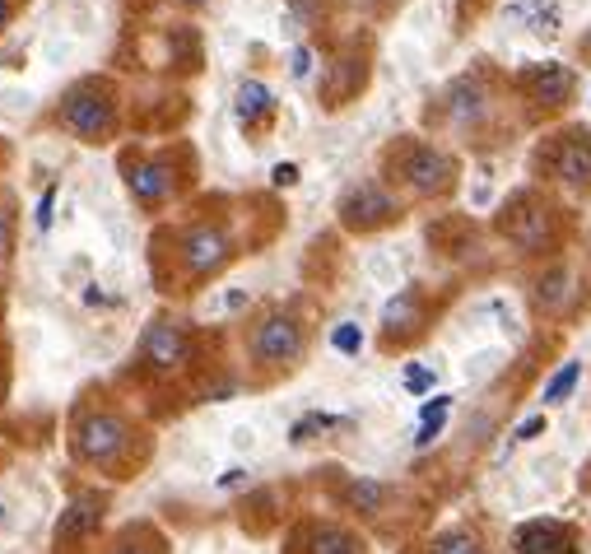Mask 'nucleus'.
I'll return each instance as SVG.
<instances>
[{
	"instance_id": "nucleus-1",
	"label": "nucleus",
	"mask_w": 591,
	"mask_h": 554,
	"mask_svg": "<svg viewBox=\"0 0 591 554\" xmlns=\"http://www.w3.org/2000/svg\"><path fill=\"white\" fill-rule=\"evenodd\" d=\"M503 233H508L517 247H531V252H540V247L554 243V210L545 201H536V196H517V201L503 210Z\"/></svg>"
},
{
	"instance_id": "nucleus-2",
	"label": "nucleus",
	"mask_w": 591,
	"mask_h": 554,
	"mask_svg": "<svg viewBox=\"0 0 591 554\" xmlns=\"http://www.w3.org/2000/svg\"><path fill=\"white\" fill-rule=\"evenodd\" d=\"M545 168L573 191L591 187V131H568V136L545 145Z\"/></svg>"
},
{
	"instance_id": "nucleus-3",
	"label": "nucleus",
	"mask_w": 591,
	"mask_h": 554,
	"mask_svg": "<svg viewBox=\"0 0 591 554\" xmlns=\"http://www.w3.org/2000/svg\"><path fill=\"white\" fill-rule=\"evenodd\" d=\"M401 177L419 191V196H433V191H443V187L457 182V163L447 159V154H438V149L415 145L410 154H405V163H401Z\"/></svg>"
},
{
	"instance_id": "nucleus-4",
	"label": "nucleus",
	"mask_w": 591,
	"mask_h": 554,
	"mask_svg": "<svg viewBox=\"0 0 591 554\" xmlns=\"http://www.w3.org/2000/svg\"><path fill=\"white\" fill-rule=\"evenodd\" d=\"M252 350H256V359L289 364V359H298V350H303V331H298V322H289V317H270V322L256 331Z\"/></svg>"
},
{
	"instance_id": "nucleus-5",
	"label": "nucleus",
	"mask_w": 591,
	"mask_h": 554,
	"mask_svg": "<svg viewBox=\"0 0 591 554\" xmlns=\"http://www.w3.org/2000/svg\"><path fill=\"white\" fill-rule=\"evenodd\" d=\"M522 84L540 108H559V103H568V94H573V70L536 66V70H522Z\"/></svg>"
},
{
	"instance_id": "nucleus-6",
	"label": "nucleus",
	"mask_w": 591,
	"mask_h": 554,
	"mask_svg": "<svg viewBox=\"0 0 591 554\" xmlns=\"http://www.w3.org/2000/svg\"><path fill=\"white\" fill-rule=\"evenodd\" d=\"M568 550V531L559 522H526L517 531V554H564Z\"/></svg>"
},
{
	"instance_id": "nucleus-7",
	"label": "nucleus",
	"mask_w": 591,
	"mask_h": 554,
	"mask_svg": "<svg viewBox=\"0 0 591 554\" xmlns=\"http://www.w3.org/2000/svg\"><path fill=\"white\" fill-rule=\"evenodd\" d=\"M345 219H350L354 229H368V224H382V219H391V201L382 196L377 187H359L345 201Z\"/></svg>"
},
{
	"instance_id": "nucleus-8",
	"label": "nucleus",
	"mask_w": 591,
	"mask_h": 554,
	"mask_svg": "<svg viewBox=\"0 0 591 554\" xmlns=\"http://www.w3.org/2000/svg\"><path fill=\"white\" fill-rule=\"evenodd\" d=\"M229 257V243H224V233L219 229H196L187 243V266L191 271H210L219 261Z\"/></svg>"
},
{
	"instance_id": "nucleus-9",
	"label": "nucleus",
	"mask_w": 591,
	"mask_h": 554,
	"mask_svg": "<svg viewBox=\"0 0 591 554\" xmlns=\"http://www.w3.org/2000/svg\"><path fill=\"white\" fill-rule=\"evenodd\" d=\"M149 359L159 368H173L182 359V336H177L173 326H154L149 331Z\"/></svg>"
},
{
	"instance_id": "nucleus-10",
	"label": "nucleus",
	"mask_w": 591,
	"mask_h": 554,
	"mask_svg": "<svg viewBox=\"0 0 591 554\" xmlns=\"http://www.w3.org/2000/svg\"><path fill=\"white\" fill-rule=\"evenodd\" d=\"M117 443H121V429L112 419H98V424H89V433H84V452H89V457H108Z\"/></svg>"
},
{
	"instance_id": "nucleus-11",
	"label": "nucleus",
	"mask_w": 591,
	"mask_h": 554,
	"mask_svg": "<svg viewBox=\"0 0 591 554\" xmlns=\"http://www.w3.org/2000/svg\"><path fill=\"white\" fill-rule=\"evenodd\" d=\"M540 303H545V312H564V298H568V271H550L545 280H540Z\"/></svg>"
},
{
	"instance_id": "nucleus-12",
	"label": "nucleus",
	"mask_w": 591,
	"mask_h": 554,
	"mask_svg": "<svg viewBox=\"0 0 591 554\" xmlns=\"http://www.w3.org/2000/svg\"><path fill=\"white\" fill-rule=\"evenodd\" d=\"M256 112H270V94L261 89V84H242V94H238V117H242V122H252Z\"/></svg>"
},
{
	"instance_id": "nucleus-13",
	"label": "nucleus",
	"mask_w": 591,
	"mask_h": 554,
	"mask_svg": "<svg viewBox=\"0 0 591 554\" xmlns=\"http://www.w3.org/2000/svg\"><path fill=\"white\" fill-rule=\"evenodd\" d=\"M578 373H582V364H564V368H559V373L550 378V387H545V401H550V406H559V401H564V396L573 392Z\"/></svg>"
},
{
	"instance_id": "nucleus-14",
	"label": "nucleus",
	"mask_w": 591,
	"mask_h": 554,
	"mask_svg": "<svg viewBox=\"0 0 591 554\" xmlns=\"http://www.w3.org/2000/svg\"><path fill=\"white\" fill-rule=\"evenodd\" d=\"M317 554H359V541L345 531H322L317 536Z\"/></svg>"
},
{
	"instance_id": "nucleus-15",
	"label": "nucleus",
	"mask_w": 591,
	"mask_h": 554,
	"mask_svg": "<svg viewBox=\"0 0 591 554\" xmlns=\"http://www.w3.org/2000/svg\"><path fill=\"white\" fill-rule=\"evenodd\" d=\"M350 503H354V508H363V513H377V503H382V485L359 480V485L350 489Z\"/></svg>"
},
{
	"instance_id": "nucleus-16",
	"label": "nucleus",
	"mask_w": 591,
	"mask_h": 554,
	"mask_svg": "<svg viewBox=\"0 0 591 554\" xmlns=\"http://www.w3.org/2000/svg\"><path fill=\"white\" fill-rule=\"evenodd\" d=\"M89 522H94V513H89V503H75V508L66 513V522H56V541H61V536H75V531H84Z\"/></svg>"
},
{
	"instance_id": "nucleus-17",
	"label": "nucleus",
	"mask_w": 591,
	"mask_h": 554,
	"mask_svg": "<svg viewBox=\"0 0 591 554\" xmlns=\"http://www.w3.org/2000/svg\"><path fill=\"white\" fill-rule=\"evenodd\" d=\"M433 554H480V545H475V536L457 531V536H443V541L433 545Z\"/></svg>"
},
{
	"instance_id": "nucleus-18",
	"label": "nucleus",
	"mask_w": 591,
	"mask_h": 554,
	"mask_svg": "<svg viewBox=\"0 0 591 554\" xmlns=\"http://www.w3.org/2000/svg\"><path fill=\"white\" fill-rule=\"evenodd\" d=\"M429 382H433L429 368H405V387H410V392H424Z\"/></svg>"
},
{
	"instance_id": "nucleus-19",
	"label": "nucleus",
	"mask_w": 591,
	"mask_h": 554,
	"mask_svg": "<svg viewBox=\"0 0 591 554\" xmlns=\"http://www.w3.org/2000/svg\"><path fill=\"white\" fill-rule=\"evenodd\" d=\"M336 345H340V350H359V331H354V326H340Z\"/></svg>"
},
{
	"instance_id": "nucleus-20",
	"label": "nucleus",
	"mask_w": 591,
	"mask_h": 554,
	"mask_svg": "<svg viewBox=\"0 0 591 554\" xmlns=\"http://www.w3.org/2000/svg\"><path fill=\"white\" fill-rule=\"evenodd\" d=\"M540 429H545V419H540V415H531V419L522 424V429H517V438H536Z\"/></svg>"
},
{
	"instance_id": "nucleus-21",
	"label": "nucleus",
	"mask_w": 591,
	"mask_h": 554,
	"mask_svg": "<svg viewBox=\"0 0 591 554\" xmlns=\"http://www.w3.org/2000/svg\"><path fill=\"white\" fill-rule=\"evenodd\" d=\"M294 177H298V168H294V163H280V168H275V182H280V187H289Z\"/></svg>"
},
{
	"instance_id": "nucleus-22",
	"label": "nucleus",
	"mask_w": 591,
	"mask_h": 554,
	"mask_svg": "<svg viewBox=\"0 0 591 554\" xmlns=\"http://www.w3.org/2000/svg\"><path fill=\"white\" fill-rule=\"evenodd\" d=\"M582 52H587V56H591V38H587V42H582Z\"/></svg>"
}]
</instances>
